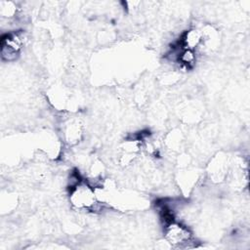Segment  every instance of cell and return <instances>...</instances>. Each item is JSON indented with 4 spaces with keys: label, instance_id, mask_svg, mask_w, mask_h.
<instances>
[{
    "label": "cell",
    "instance_id": "3",
    "mask_svg": "<svg viewBox=\"0 0 250 250\" xmlns=\"http://www.w3.org/2000/svg\"><path fill=\"white\" fill-rule=\"evenodd\" d=\"M23 45V37L21 32L6 33L1 38V57L3 61L12 62L17 59Z\"/></svg>",
    "mask_w": 250,
    "mask_h": 250
},
{
    "label": "cell",
    "instance_id": "4",
    "mask_svg": "<svg viewBox=\"0 0 250 250\" xmlns=\"http://www.w3.org/2000/svg\"><path fill=\"white\" fill-rule=\"evenodd\" d=\"M181 42L183 49L194 51L203 42V33L197 28H190L183 34Z\"/></svg>",
    "mask_w": 250,
    "mask_h": 250
},
{
    "label": "cell",
    "instance_id": "2",
    "mask_svg": "<svg viewBox=\"0 0 250 250\" xmlns=\"http://www.w3.org/2000/svg\"><path fill=\"white\" fill-rule=\"evenodd\" d=\"M164 238L173 247L186 248L191 243L192 233L188 227L173 220L165 224Z\"/></svg>",
    "mask_w": 250,
    "mask_h": 250
},
{
    "label": "cell",
    "instance_id": "5",
    "mask_svg": "<svg viewBox=\"0 0 250 250\" xmlns=\"http://www.w3.org/2000/svg\"><path fill=\"white\" fill-rule=\"evenodd\" d=\"M195 53L193 50H188V49H182L178 55V60L179 62L186 65V66H190L195 62Z\"/></svg>",
    "mask_w": 250,
    "mask_h": 250
},
{
    "label": "cell",
    "instance_id": "1",
    "mask_svg": "<svg viewBox=\"0 0 250 250\" xmlns=\"http://www.w3.org/2000/svg\"><path fill=\"white\" fill-rule=\"evenodd\" d=\"M69 201L79 210H92L98 205L94 188L87 183H77L70 190Z\"/></svg>",
    "mask_w": 250,
    "mask_h": 250
}]
</instances>
